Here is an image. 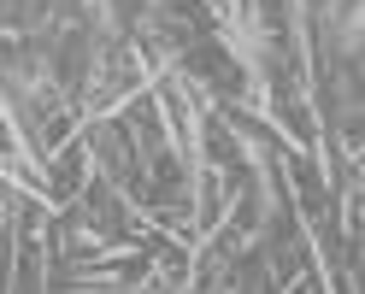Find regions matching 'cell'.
Instances as JSON below:
<instances>
[{
    "label": "cell",
    "instance_id": "6da1fadb",
    "mask_svg": "<svg viewBox=\"0 0 365 294\" xmlns=\"http://www.w3.org/2000/svg\"><path fill=\"white\" fill-rule=\"evenodd\" d=\"M182 65H189V71H200V77L218 88V95H242V71L212 48V41H195V48H182Z\"/></svg>",
    "mask_w": 365,
    "mask_h": 294
},
{
    "label": "cell",
    "instance_id": "7a4b0ae2",
    "mask_svg": "<svg viewBox=\"0 0 365 294\" xmlns=\"http://www.w3.org/2000/svg\"><path fill=\"white\" fill-rule=\"evenodd\" d=\"M165 30L182 41V48H195V41H207L212 12L200 6V0H165Z\"/></svg>",
    "mask_w": 365,
    "mask_h": 294
}]
</instances>
